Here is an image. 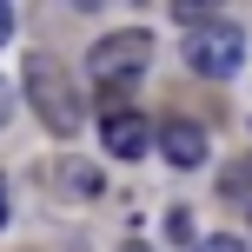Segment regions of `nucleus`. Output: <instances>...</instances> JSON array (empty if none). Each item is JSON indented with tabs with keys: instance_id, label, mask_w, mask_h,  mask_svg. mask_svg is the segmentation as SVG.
<instances>
[{
	"instance_id": "obj_1",
	"label": "nucleus",
	"mask_w": 252,
	"mask_h": 252,
	"mask_svg": "<svg viewBox=\"0 0 252 252\" xmlns=\"http://www.w3.org/2000/svg\"><path fill=\"white\" fill-rule=\"evenodd\" d=\"M20 93H27V106L40 113L47 133H73L80 126V93H73V80L60 73L53 53H27L20 60Z\"/></svg>"
},
{
	"instance_id": "obj_2",
	"label": "nucleus",
	"mask_w": 252,
	"mask_h": 252,
	"mask_svg": "<svg viewBox=\"0 0 252 252\" xmlns=\"http://www.w3.org/2000/svg\"><path fill=\"white\" fill-rule=\"evenodd\" d=\"M239 60H246V27L226 20V13H213L206 27L186 33V66H192L199 80H232Z\"/></svg>"
},
{
	"instance_id": "obj_3",
	"label": "nucleus",
	"mask_w": 252,
	"mask_h": 252,
	"mask_svg": "<svg viewBox=\"0 0 252 252\" xmlns=\"http://www.w3.org/2000/svg\"><path fill=\"white\" fill-rule=\"evenodd\" d=\"M146 60H153V33H146V27H120V33H106L100 47H93V80H106V87L139 80Z\"/></svg>"
},
{
	"instance_id": "obj_4",
	"label": "nucleus",
	"mask_w": 252,
	"mask_h": 252,
	"mask_svg": "<svg viewBox=\"0 0 252 252\" xmlns=\"http://www.w3.org/2000/svg\"><path fill=\"white\" fill-rule=\"evenodd\" d=\"M100 139H106V153L113 159H146V146L159 133H153L146 120L133 113V106H106V120H100Z\"/></svg>"
},
{
	"instance_id": "obj_5",
	"label": "nucleus",
	"mask_w": 252,
	"mask_h": 252,
	"mask_svg": "<svg viewBox=\"0 0 252 252\" xmlns=\"http://www.w3.org/2000/svg\"><path fill=\"white\" fill-rule=\"evenodd\" d=\"M159 153H166V166H179V173H199V166H206V126L166 120L159 126Z\"/></svg>"
},
{
	"instance_id": "obj_6",
	"label": "nucleus",
	"mask_w": 252,
	"mask_h": 252,
	"mask_svg": "<svg viewBox=\"0 0 252 252\" xmlns=\"http://www.w3.org/2000/svg\"><path fill=\"white\" fill-rule=\"evenodd\" d=\"M166 239H173V246H186V239H192V219H186V206H173V213H166Z\"/></svg>"
},
{
	"instance_id": "obj_7",
	"label": "nucleus",
	"mask_w": 252,
	"mask_h": 252,
	"mask_svg": "<svg viewBox=\"0 0 252 252\" xmlns=\"http://www.w3.org/2000/svg\"><path fill=\"white\" fill-rule=\"evenodd\" d=\"M192 252H246V246L232 239V232H219V239H199V246H192Z\"/></svg>"
},
{
	"instance_id": "obj_8",
	"label": "nucleus",
	"mask_w": 252,
	"mask_h": 252,
	"mask_svg": "<svg viewBox=\"0 0 252 252\" xmlns=\"http://www.w3.org/2000/svg\"><path fill=\"white\" fill-rule=\"evenodd\" d=\"M7 40H13V7L0 0V47H7Z\"/></svg>"
},
{
	"instance_id": "obj_9",
	"label": "nucleus",
	"mask_w": 252,
	"mask_h": 252,
	"mask_svg": "<svg viewBox=\"0 0 252 252\" xmlns=\"http://www.w3.org/2000/svg\"><path fill=\"white\" fill-rule=\"evenodd\" d=\"M7 113H13V87L0 80V126H7Z\"/></svg>"
},
{
	"instance_id": "obj_10",
	"label": "nucleus",
	"mask_w": 252,
	"mask_h": 252,
	"mask_svg": "<svg viewBox=\"0 0 252 252\" xmlns=\"http://www.w3.org/2000/svg\"><path fill=\"white\" fill-rule=\"evenodd\" d=\"M0 226H7V186H0Z\"/></svg>"
},
{
	"instance_id": "obj_11",
	"label": "nucleus",
	"mask_w": 252,
	"mask_h": 252,
	"mask_svg": "<svg viewBox=\"0 0 252 252\" xmlns=\"http://www.w3.org/2000/svg\"><path fill=\"white\" fill-rule=\"evenodd\" d=\"M126 252H146V246H126Z\"/></svg>"
}]
</instances>
